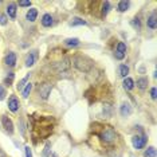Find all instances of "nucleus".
<instances>
[{
    "mask_svg": "<svg viewBox=\"0 0 157 157\" xmlns=\"http://www.w3.org/2000/svg\"><path fill=\"white\" fill-rule=\"evenodd\" d=\"M118 73H120V75L122 77V78H126V75L129 74V66H126V65H121V66H120V69H118Z\"/></svg>",
    "mask_w": 157,
    "mask_h": 157,
    "instance_id": "20",
    "label": "nucleus"
},
{
    "mask_svg": "<svg viewBox=\"0 0 157 157\" xmlns=\"http://www.w3.org/2000/svg\"><path fill=\"white\" fill-rule=\"evenodd\" d=\"M50 157H56L55 153H50Z\"/></svg>",
    "mask_w": 157,
    "mask_h": 157,
    "instance_id": "35",
    "label": "nucleus"
},
{
    "mask_svg": "<svg viewBox=\"0 0 157 157\" xmlns=\"http://www.w3.org/2000/svg\"><path fill=\"white\" fill-rule=\"evenodd\" d=\"M146 26H148V28H151V30H156V27H157L156 11H153V12L151 13V16L148 17V20H146Z\"/></svg>",
    "mask_w": 157,
    "mask_h": 157,
    "instance_id": "9",
    "label": "nucleus"
},
{
    "mask_svg": "<svg viewBox=\"0 0 157 157\" xmlns=\"http://www.w3.org/2000/svg\"><path fill=\"white\" fill-rule=\"evenodd\" d=\"M7 23H8V17H7L4 13H0V24H2V26H6Z\"/></svg>",
    "mask_w": 157,
    "mask_h": 157,
    "instance_id": "27",
    "label": "nucleus"
},
{
    "mask_svg": "<svg viewBox=\"0 0 157 157\" xmlns=\"http://www.w3.org/2000/svg\"><path fill=\"white\" fill-rule=\"evenodd\" d=\"M51 90H52V85L50 82H44V83H40L38 85V94L42 99H47L51 94Z\"/></svg>",
    "mask_w": 157,
    "mask_h": 157,
    "instance_id": "3",
    "label": "nucleus"
},
{
    "mask_svg": "<svg viewBox=\"0 0 157 157\" xmlns=\"http://www.w3.org/2000/svg\"><path fill=\"white\" fill-rule=\"evenodd\" d=\"M98 137L103 144H113L117 140V133L112 126H103L98 133Z\"/></svg>",
    "mask_w": 157,
    "mask_h": 157,
    "instance_id": "2",
    "label": "nucleus"
},
{
    "mask_svg": "<svg viewBox=\"0 0 157 157\" xmlns=\"http://www.w3.org/2000/svg\"><path fill=\"white\" fill-rule=\"evenodd\" d=\"M132 106L129 105L128 102H124L122 105H121V108H120V113H121V116L122 117H128V116H130L132 114Z\"/></svg>",
    "mask_w": 157,
    "mask_h": 157,
    "instance_id": "10",
    "label": "nucleus"
},
{
    "mask_svg": "<svg viewBox=\"0 0 157 157\" xmlns=\"http://www.w3.org/2000/svg\"><path fill=\"white\" fill-rule=\"evenodd\" d=\"M73 65L77 70H79L81 73H89V71L93 69V60L86 55L75 54L73 58Z\"/></svg>",
    "mask_w": 157,
    "mask_h": 157,
    "instance_id": "1",
    "label": "nucleus"
},
{
    "mask_svg": "<svg viewBox=\"0 0 157 157\" xmlns=\"http://www.w3.org/2000/svg\"><path fill=\"white\" fill-rule=\"evenodd\" d=\"M109 10H110V3L109 2H103L102 7H101V17H105L106 15H108Z\"/></svg>",
    "mask_w": 157,
    "mask_h": 157,
    "instance_id": "18",
    "label": "nucleus"
},
{
    "mask_svg": "<svg viewBox=\"0 0 157 157\" xmlns=\"http://www.w3.org/2000/svg\"><path fill=\"white\" fill-rule=\"evenodd\" d=\"M86 24L87 23L81 17H74L73 22H71V26H86Z\"/></svg>",
    "mask_w": 157,
    "mask_h": 157,
    "instance_id": "23",
    "label": "nucleus"
},
{
    "mask_svg": "<svg viewBox=\"0 0 157 157\" xmlns=\"http://www.w3.org/2000/svg\"><path fill=\"white\" fill-rule=\"evenodd\" d=\"M6 95H7V91H6V89L3 87L2 85H0V101H3Z\"/></svg>",
    "mask_w": 157,
    "mask_h": 157,
    "instance_id": "29",
    "label": "nucleus"
},
{
    "mask_svg": "<svg viewBox=\"0 0 157 157\" xmlns=\"http://www.w3.org/2000/svg\"><path fill=\"white\" fill-rule=\"evenodd\" d=\"M19 6L20 7H31V2H24V0H20Z\"/></svg>",
    "mask_w": 157,
    "mask_h": 157,
    "instance_id": "32",
    "label": "nucleus"
},
{
    "mask_svg": "<svg viewBox=\"0 0 157 157\" xmlns=\"http://www.w3.org/2000/svg\"><path fill=\"white\" fill-rule=\"evenodd\" d=\"M8 109L12 113H16L19 110V101H17V98L15 95H11V98L8 99Z\"/></svg>",
    "mask_w": 157,
    "mask_h": 157,
    "instance_id": "8",
    "label": "nucleus"
},
{
    "mask_svg": "<svg viewBox=\"0 0 157 157\" xmlns=\"http://www.w3.org/2000/svg\"><path fill=\"white\" fill-rule=\"evenodd\" d=\"M81 42H79V39L78 38H69V39H66L65 40V44L66 46H73V47H75V46H78Z\"/></svg>",
    "mask_w": 157,
    "mask_h": 157,
    "instance_id": "19",
    "label": "nucleus"
},
{
    "mask_svg": "<svg viewBox=\"0 0 157 157\" xmlns=\"http://www.w3.org/2000/svg\"><path fill=\"white\" fill-rule=\"evenodd\" d=\"M16 54L15 52H12V51H10L8 54L6 55V58H4V63L7 66H10V67H13L16 65Z\"/></svg>",
    "mask_w": 157,
    "mask_h": 157,
    "instance_id": "7",
    "label": "nucleus"
},
{
    "mask_svg": "<svg viewBox=\"0 0 157 157\" xmlns=\"http://www.w3.org/2000/svg\"><path fill=\"white\" fill-rule=\"evenodd\" d=\"M13 78H15V74H13V73H8V75H7L6 79H4V83L7 85V86H11Z\"/></svg>",
    "mask_w": 157,
    "mask_h": 157,
    "instance_id": "25",
    "label": "nucleus"
},
{
    "mask_svg": "<svg viewBox=\"0 0 157 157\" xmlns=\"http://www.w3.org/2000/svg\"><path fill=\"white\" fill-rule=\"evenodd\" d=\"M144 157H156V149L153 146H149L144 152Z\"/></svg>",
    "mask_w": 157,
    "mask_h": 157,
    "instance_id": "22",
    "label": "nucleus"
},
{
    "mask_svg": "<svg viewBox=\"0 0 157 157\" xmlns=\"http://www.w3.org/2000/svg\"><path fill=\"white\" fill-rule=\"evenodd\" d=\"M2 124H3V126H4V129H6V132L8 134H12L13 133V124H12V121L10 120L7 116H3L2 117Z\"/></svg>",
    "mask_w": 157,
    "mask_h": 157,
    "instance_id": "6",
    "label": "nucleus"
},
{
    "mask_svg": "<svg viewBox=\"0 0 157 157\" xmlns=\"http://www.w3.org/2000/svg\"><path fill=\"white\" fill-rule=\"evenodd\" d=\"M28 78H30V74H28V75H27V77H24V78H23V79H22V81H19V83H17V86H16L17 89H19V90H22V89H23V86H24V85H27V83H26V82L28 81Z\"/></svg>",
    "mask_w": 157,
    "mask_h": 157,
    "instance_id": "26",
    "label": "nucleus"
},
{
    "mask_svg": "<svg viewBox=\"0 0 157 157\" xmlns=\"http://www.w3.org/2000/svg\"><path fill=\"white\" fill-rule=\"evenodd\" d=\"M132 144L134 149H142L146 145V136L145 134H137L132 138Z\"/></svg>",
    "mask_w": 157,
    "mask_h": 157,
    "instance_id": "4",
    "label": "nucleus"
},
{
    "mask_svg": "<svg viewBox=\"0 0 157 157\" xmlns=\"http://www.w3.org/2000/svg\"><path fill=\"white\" fill-rule=\"evenodd\" d=\"M7 15L13 20L16 17V3H10L7 6Z\"/></svg>",
    "mask_w": 157,
    "mask_h": 157,
    "instance_id": "13",
    "label": "nucleus"
},
{
    "mask_svg": "<svg viewBox=\"0 0 157 157\" xmlns=\"http://www.w3.org/2000/svg\"><path fill=\"white\" fill-rule=\"evenodd\" d=\"M0 157H4V155H3V152L0 151Z\"/></svg>",
    "mask_w": 157,
    "mask_h": 157,
    "instance_id": "36",
    "label": "nucleus"
},
{
    "mask_svg": "<svg viewBox=\"0 0 157 157\" xmlns=\"http://www.w3.org/2000/svg\"><path fill=\"white\" fill-rule=\"evenodd\" d=\"M112 112V108H110V105H105V108H103V113H105V116H108V117H110V113Z\"/></svg>",
    "mask_w": 157,
    "mask_h": 157,
    "instance_id": "30",
    "label": "nucleus"
},
{
    "mask_svg": "<svg viewBox=\"0 0 157 157\" xmlns=\"http://www.w3.org/2000/svg\"><path fill=\"white\" fill-rule=\"evenodd\" d=\"M116 52H120V54H125V52H126V44H125L124 42H120V43L117 44Z\"/></svg>",
    "mask_w": 157,
    "mask_h": 157,
    "instance_id": "24",
    "label": "nucleus"
},
{
    "mask_svg": "<svg viewBox=\"0 0 157 157\" xmlns=\"http://www.w3.org/2000/svg\"><path fill=\"white\" fill-rule=\"evenodd\" d=\"M133 26H134L136 28H137V30H140V28H141V22H140V17H137V16H136V17H134V22H133Z\"/></svg>",
    "mask_w": 157,
    "mask_h": 157,
    "instance_id": "28",
    "label": "nucleus"
},
{
    "mask_svg": "<svg viewBox=\"0 0 157 157\" xmlns=\"http://www.w3.org/2000/svg\"><path fill=\"white\" fill-rule=\"evenodd\" d=\"M70 66H71V63H70V59L69 58H65L63 60H60V62L58 63H55L54 65V69L56 73H65V71H67L70 69Z\"/></svg>",
    "mask_w": 157,
    "mask_h": 157,
    "instance_id": "5",
    "label": "nucleus"
},
{
    "mask_svg": "<svg viewBox=\"0 0 157 157\" xmlns=\"http://www.w3.org/2000/svg\"><path fill=\"white\" fill-rule=\"evenodd\" d=\"M36 52H38V51H33V52H30V54L27 55V58H26V66H27V67L34 66L35 60H36V58H38V54H36Z\"/></svg>",
    "mask_w": 157,
    "mask_h": 157,
    "instance_id": "12",
    "label": "nucleus"
},
{
    "mask_svg": "<svg viewBox=\"0 0 157 157\" xmlns=\"http://www.w3.org/2000/svg\"><path fill=\"white\" fill-rule=\"evenodd\" d=\"M42 26L43 27H51L52 24H54V19H52V16L50 15V13H44L43 16H42Z\"/></svg>",
    "mask_w": 157,
    "mask_h": 157,
    "instance_id": "11",
    "label": "nucleus"
},
{
    "mask_svg": "<svg viewBox=\"0 0 157 157\" xmlns=\"http://www.w3.org/2000/svg\"><path fill=\"white\" fill-rule=\"evenodd\" d=\"M151 97H152V99H156V87H152L151 89Z\"/></svg>",
    "mask_w": 157,
    "mask_h": 157,
    "instance_id": "34",
    "label": "nucleus"
},
{
    "mask_svg": "<svg viewBox=\"0 0 157 157\" xmlns=\"http://www.w3.org/2000/svg\"><path fill=\"white\" fill-rule=\"evenodd\" d=\"M24 152H26V157H33V152H31L30 146H26V148H24Z\"/></svg>",
    "mask_w": 157,
    "mask_h": 157,
    "instance_id": "31",
    "label": "nucleus"
},
{
    "mask_svg": "<svg viewBox=\"0 0 157 157\" xmlns=\"http://www.w3.org/2000/svg\"><path fill=\"white\" fill-rule=\"evenodd\" d=\"M148 85H149V79H148V78L141 77V78H138V79H137V87L140 89V90H145V89L148 87Z\"/></svg>",
    "mask_w": 157,
    "mask_h": 157,
    "instance_id": "15",
    "label": "nucleus"
},
{
    "mask_svg": "<svg viewBox=\"0 0 157 157\" xmlns=\"http://www.w3.org/2000/svg\"><path fill=\"white\" fill-rule=\"evenodd\" d=\"M114 56H116V59H124L125 58V54H120V52H114Z\"/></svg>",
    "mask_w": 157,
    "mask_h": 157,
    "instance_id": "33",
    "label": "nucleus"
},
{
    "mask_svg": "<svg viewBox=\"0 0 157 157\" xmlns=\"http://www.w3.org/2000/svg\"><path fill=\"white\" fill-rule=\"evenodd\" d=\"M130 7V2H126V0H121L118 2V6H117V10H118L120 12H125L128 11V8Z\"/></svg>",
    "mask_w": 157,
    "mask_h": 157,
    "instance_id": "16",
    "label": "nucleus"
},
{
    "mask_svg": "<svg viewBox=\"0 0 157 157\" xmlns=\"http://www.w3.org/2000/svg\"><path fill=\"white\" fill-rule=\"evenodd\" d=\"M36 16H38V10L36 8L28 10L27 13H26V17H27L28 22H35V20H36Z\"/></svg>",
    "mask_w": 157,
    "mask_h": 157,
    "instance_id": "14",
    "label": "nucleus"
},
{
    "mask_svg": "<svg viewBox=\"0 0 157 157\" xmlns=\"http://www.w3.org/2000/svg\"><path fill=\"white\" fill-rule=\"evenodd\" d=\"M124 89L125 90H132V89L134 87V81L132 79V78H125V81H124Z\"/></svg>",
    "mask_w": 157,
    "mask_h": 157,
    "instance_id": "17",
    "label": "nucleus"
},
{
    "mask_svg": "<svg viewBox=\"0 0 157 157\" xmlns=\"http://www.w3.org/2000/svg\"><path fill=\"white\" fill-rule=\"evenodd\" d=\"M31 90H33V83H30V82H28L26 86H24V89H23V98H28Z\"/></svg>",
    "mask_w": 157,
    "mask_h": 157,
    "instance_id": "21",
    "label": "nucleus"
}]
</instances>
